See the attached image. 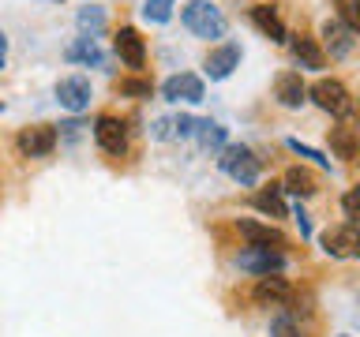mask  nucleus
<instances>
[{
    "mask_svg": "<svg viewBox=\"0 0 360 337\" xmlns=\"http://www.w3.org/2000/svg\"><path fill=\"white\" fill-rule=\"evenodd\" d=\"M180 19H184V27L195 34V38H221L225 34V15L214 4H207V0H191V4L180 11Z\"/></svg>",
    "mask_w": 360,
    "mask_h": 337,
    "instance_id": "1",
    "label": "nucleus"
},
{
    "mask_svg": "<svg viewBox=\"0 0 360 337\" xmlns=\"http://www.w3.org/2000/svg\"><path fill=\"white\" fill-rule=\"evenodd\" d=\"M218 165H221V173H229L236 184H244V187H252L259 180V173H263V161H259L255 150H248V146H225Z\"/></svg>",
    "mask_w": 360,
    "mask_h": 337,
    "instance_id": "2",
    "label": "nucleus"
},
{
    "mask_svg": "<svg viewBox=\"0 0 360 337\" xmlns=\"http://www.w3.org/2000/svg\"><path fill=\"white\" fill-rule=\"evenodd\" d=\"M308 94L315 98V105L323 112H330V117H349V112H353V98H349L345 83H338V79H319Z\"/></svg>",
    "mask_w": 360,
    "mask_h": 337,
    "instance_id": "3",
    "label": "nucleus"
},
{
    "mask_svg": "<svg viewBox=\"0 0 360 337\" xmlns=\"http://www.w3.org/2000/svg\"><path fill=\"white\" fill-rule=\"evenodd\" d=\"M236 266L244 274H255V277H270V274H281L285 270V255L278 247H248V251L236 255Z\"/></svg>",
    "mask_w": 360,
    "mask_h": 337,
    "instance_id": "4",
    "label": "nucleus"
},
{
    "mask_svg": "<svg viewBox=\"0 0 360 337\" xmlns=\"http://www.w3.org/2000/svg\"><path fill=\"white\" fill-rule=\"evenodd\" d=\"M323 251L330 258H360V229L356 225H334L319 236Z\"/></svg>",
    "mask_w": 360,
    "mask_h": 337,
    "instance_id": "5",
    "label": "nucleus"
},
{
    "mask_svg": "<svg viewBox=\"0 0 360 337\" xmlns=\"http://www.w3.org/2000/svg\"><path fill=\"white\" fill-rule=\"evenodd\" d=\"M323 41H326V49H330L334 60H345V56L353 53V45H356V30L342 19H326L323 22Z\"/></svg>",
    "mask_w": 360,
    "mask_h": 337,
    "instance_id": "6",
    "label": "nucleus"
},
{
    "mask_svg": "<svg viewBox=\"0 0 360 337\" xmlns=\"http://www.w3.org/2000/svg\"><path fill=\"white\" fill-rule=\"evenodd\" d=\"M56 101L68 109V112H83L90 105V79L83 75H68L56 83Z\"/></svg>",
    "mask_w": 360,
    "mask_h": 337,
    "instance_id": "7",
    "label": "nucleus"
},
{
    "mask_svg": "<svg viewBox=\"0 0 360 337\" xmlns=\"http://www.w3.org/2000/svg\"><path fill=\"white\" fill-rule=\"evenodd\" d=\"M94 143L105 154H124L128 150V131H124V124L117 117H98L94 120Z\"/></svg>",
    "mask_w": 360,
    "mask_h": 337,
    "instance_id": "8",
    "label": "nucleus"
},
{
    "mask_svg": "<svg viewBox=\"0 0 360 337\" xmlns=\"http://www.w3.org/2000/svg\"><path fill=\"white\" fill-rule=\"evenodd\" d=\"M53 146H56V128H49V124H34V128L19 131V150L27 157H45L53 154Z\"/></svg>",
    "mask_w": 360,
    "mask_h": 337,
    "instance_id": "9",
    "label": "nucleus"
},
{
    "mask_svg": "<svg viewBox=\"0 0 360 337\" xmlns=\"http://www.w3.org/2000/svg\"><path fill=\"white\" fill-rule=\"evenodd\" d=\"M162 94L169 101H202V79L191 75V72L169 75L165 83H162Z\"/></svg>",
    "mask_w": 360,
    "mask_h": 337,
    "instance_id": "10",
    "label": "nucleus"
},
{
    "mask_svg": "<svg viewBox=\"0 0 360 337\" xmlns=\"http://www.w3.org/2000/svg\"><path fill=\"white\" fill-rule=\"evenodd\" d=\"M292 300V289L285 277L270 274V277H259L255 285V303H263V308H285V303Z\"/></svg>",
    "mask_w": 360,
    "mask_h": 337,
    "instance_id": "11",
    "label": "nucleus"
},
{
    "mask_svg": "<svg viewBox=\"0 0 360 337\" xmlns=\"http://www.w3.org/2000/svg\"><path fill=\"white\" fill-rule=\"evenodd\" d=\"M112 45H117V56H120L128 67H143L146 45H143V38H139V30H135V27H120L117 38H112Z\"/></svg>",
    "mask_w": 360,
    "mask_h": 337,
    "instance_id": "12",
    "label": "nucleus"
},
{
    "mask_svg": "<svg viewBox=\"0 0 360 337\" xmlns=\"http://www.w3.org/2000/svg\"><path fill=\"white\" fill-rule=\"evenodd\" d=\"M236 64H240V45L236 41H225V45L207 53V75L210 79H229Z\"/></svg>",
    "mask_w": 360,
    "mask_h": 337,
    "instance_id": "13",
    "label": "nucleus"
},
{
    "mask_svg": "<svg viewBox=\"0 0 360 337\" xmlns=\"http://www.w3.org/2000/svg\"><path fill=\"white\" fill-rule=\"evenodd\" d=\"M236 229H240V236L252 247H285V236H281V229H274V225H263V221H236Z\"/></svg>",
    "mask_w": 360,
    "mask_h": 337,
    "instance_id": "14",
    "label": "nucleus"
},
{
    "mask_svg": "<svg viewBox=\"0 0 360 337\" xmlns=\"http://www.w3.org/2000/svg\"><path fill=\"white\" fill-rule=\"evenodd\" d=\"M274 94H278V101H281L285 109H300L304 98H308V86H304L300 72H281V75L274 79Z\"/></svg>",
    "mask_w": 360,
    "mask_h": 337,
    "instance_id": "15",
    "label": "nucleus"
},
{
    "mask_svg": "<svg viewBox=\"0 0 360 337\" xmlns=\"http://www.w3.org/2000/svg\"><path fill=\"white\" fill-rule=\"evenodd\" d=\"M252 22H255V27L266 34L270 41H285V22L278 19V11H274V8L255 4V8H252Z\"/></svg>",
    "mask_w": 360,
    "mask_h": 337,
    "instance_id": "16",
    "label": "nucleus"
},
{
    "mask_svg": "<svg viewBox=\"0 0 360 337\" xmlns=\"http://www.w3.org/2000/svg\"><path fill=\"white\" fill-rule=\"evenodd\" d=\"M252 206L259 210V213H266V218H285L289 213V206H285V199H281V187H263V191H255L252 195Z\"/></svg>",
    "mask_w": 360,
    "mask_h": 337,
    "instance_id": "17",
    "label": "nucleus"
},
{
    "mask_svg": "<svg viewBox=\"0 0 360 337\" xmlns=\"http://www.w3.org/2000/svg\"><path fill=\"white\" fill-rule=\"evenodd\" d=\"M330 150H334V157L356 161L360 157V135L353 128H330Z\"/></svg>",
    "mask_w": 360,
    "mask_h": 337,
    "instance_id": "18",
    "label": "nucleus"
},
{
    "mask_svg": "<svg viewBox=\"0 0 360 337\" xmlns=\"http://www.w3.org/2000/svg\"><path fill=\"white\" fill-rule=\"evenodd\" d=\"M64 56H68V60L94 64V67H101V64H105V56H101V49H98V41H94V38H79V41H72V45L64 49Z\"/></svg>",
    "mask_w": 360,
    "mask_h": 337,
    "instance_id": "19",
    "label": "nucleus"
},
{
    "mask_svg": "<svg viewBox=\"0 0 360 337\" xmlns=\"http://www.w3.org/2000/svg\"><path fill=\"white\" fill-rule=\"evenodd\" d=\"M195 139L202 150H225V128L221 124H214V120H199V131H195Z\"/></svg>",
    "mask_w": 360,
    "mask_h": 337,
    "instance_id": "20",
    "label": "nucleus"
},
{
    "mask_svg": "<svg viewBox=\"0 0 360 337\" xmlns=\"http://www.w3.org/2000/svg\"><path fill=\"white\" fill-rule=\"evenodd\" d=\"M285 191H292V195H315V176L304 165H292L285 173Z\"/></svg>",
    "mask_w": 360,
    "mask_h": 337,
    "instance_id": "21",
    "label": "nucleus"
},
{
    "mask_svg": "<svg viewBox=\"0 0 360 337\" xmlns=\"http://www.w3.org/2000/svg\"><path fill=\"white\" fill-rule=\"evenodd\" d=\"M292 56L300 60V67H323V53L311 38H297L292 41Z\"/></svg>",
    "mask_w": 360,
    "mask_h": 337,
    "instance_id": "22",
    "label": "nucleus"
},
{
    "mask_svg": "<svg viewBox=\"0 0 360 337\" xmlns=\"http://www.w3.org/2000/svg\"><path fill=\"white\" fill-rule=\"evenodd\" d=\"M173 4H176V0H146V4H143V19L169 22V15H173Z\"/></svg>",
    "mask_w": 360,
    "mask_h": 337,
    "instance_id": "23",
    "label": "nucleus"
},
{
    "mask_svg": "<svg viewBox=\"0 0 360 337\" xmlns=\"http://www.w3.org/2000/svg\"><path fill=\"white\" fill-rule=\"evenodd\" d=\"M270 337H304V333H300V322L292 319V315H278V319L270 322Z\"/></svg>",
    "mask_w": 360,
    "mask_h": 337,
    "instance_id": "24",
    "label": "nucleus"
},
{
    "mask_svg": "<svg viewBox=\"0 0 360 337\" xmlns=\"http://www.w3.org/2000/svg\"><path fill=\"white\" fill-rule=\"evenodd\" d=\"M101 27H105V15H101V8H83V11H79V30H83V34L90 30V38H94Z\"/></svg>",
    "mask_w": 360,
    "mask_h": 337,
    "instance_id": "25",
    "label": "nucleus"
},
{
    "mask_svg": "<svg viewBox=\"0 0 360 337\" xmlns=\"http://www.w3.org/2000/svg\"><path fill=\"white\" fill-rule=\"evenodd\" d=\"M342 210H345V218L360 229V187H349L342 195Z\"/></svg>",
    "mask_w": 360,
    "mask_h": 337,
    "instance_id": "26",
    "label": "nucleus"
},
{
    "mask_svg": "<svg viewBox=\"0 0 360 337\" xmlns=\"http://www.w3.org/2000/svg\"><path fill=\"white\" fill-rule=\"evenodd\" d=\"M150 83H146V79H124L120 83V94H128V98H150Z\"/></svg>",
    "mask_w": 360,
    "mask_h": 337,
    "instance_id": "27",
    "label": "nucleus"
},
{
    "mask_svg": "<svg viewBox=\"0 0 360 337\" xmlns=\"http://www.w3.org/2000/svg\"><path fill=\"white\" fill-rule=\"evenodd\" d=\"M195 131H199V120L188 117V112H180V117L173 120V135H180V139H191Z\"/></svg>",
    "mask_w": 360,
    "mask_h": 337,
    "instance_id": "28",
    "label": "nucleus"
},
{
    "mask_svg": "<svg viewBox=\"0 0 360 337\" xmlns=\"http://www.w3.org/2000/svg\"><path fill=\"white\" fill-rule=\"evenodd\" d=\"M285 146H289L292 154H300V157H311V161H319V165H330V157H323L319 150H311V146H304L300 139H289Z\"/></svg>",
    "mask_w": 360,
    "mask_h": 337,
    "instance_id": "29",
    "label": "nucleus"
},
{
    "mask_svg": "<svg viewBox=\"0 0 360 337\" xmlns=\"http://www.w3.org/2000/svg\"><path fill=\"white\" fill-rule=\"evenodd\" d=\"M292 218H297V225H300V236H311V221H308V213H304L300 202L292 206Z\"/></svg>",
    "mask_w": 360,
    "mask_h": 337,
    "instance_id": "30",
    "label": "nucleus"
},
{
    "mask_svg": "<svg viewBox=\"0 0 360 337\" xmlns=\"http://www.w3.org/2000/svg\"><path fill=\"white\" fill-rule=\"evenodd\" d=\"M342 15L349 19V27H353V30H360V8L356 4H342Z\"/></svg>",
    "mask_w": 360,
    "mask_h": 337,
    "instance_id": "31",
    "label": "nucleus"
},
{
    "mask_svg": "<svg viewBox=\"0 0 360 337\" xmlns=\"http://www.w3.org/2000/svg\"><path fill=\"white\" fill-rule=\"evenodd\" d=\"M4 60H8V38L0 34V67H4Z\"/></svg>",
    "mask_w": 360,
    "mask_h": 337,
    "instance_id": "32",
    "label": "nucleus"
},
{
    "mask_svg": "<svg viewBox=\"0 0 360 337\" xmlns=\"http://www.w3.org/2000/svg\"><path fill=\"white\" fill-rule=\"evenodd\" d=\"M353 112H356V128H360V101H356V105H353Z\"/></svg>",
    "mask_w": 360,
    "mask_h": 337,
    "instance_id": "33",
    "label": "nucleus"
},
{
    "mask_svg": "<svg viewBox=\"0 0 360 337\" xmlns=\"http://www.w3.org/2000/svg\"><path fill=\"white\" fill-rule=\"evenodd\" d=\"M356 8H360V0H356Z\"/></svg>",
    "mask_w": 360,
    "mask_h": 337,
    "instance_id": "34",
    "label": "nucleus"
},
{
    "mask_svg": "<svg viewBox=\"0 0 360 337\" xmlns=\"http://www.w3.org/2000/svg\"><path fill=\"white\" fill-rule=\"evenodd\" d=\"M356 161H360V157H356Z\"/></svg>",
    "mask_w": 360,
    "mask_h": 337,
    "instance_id": "35",
    "label": "nucleus"
},
{
    "mask_svg": "<svg viewBox=\"0 0 360 337\" xmlns=\"http://www.w3.org/2000/svg\"><path fill=\"white\" fill-rule=\"evenodd\" d=\"M0 109H4V105H0Z\"/></svg>",
    "mask_w": 360,
    "mask_h": 337,
    "instance_id": "36",
    "label": "nucleus"
}]
</instances>
